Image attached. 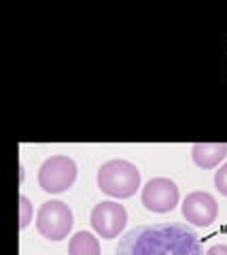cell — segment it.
<instances>
[{
    "mask_svg": "<svg viewBox=\"0 0 227 255\" xmlns=\"http://www.w3.org/2000/svg\"><path fill=\"white\" fill-rule=\"evenodd\" d=\"M117 255H202L200 236L185 223H153L130 230Z\"/></svg>",
    "mask_w": 227,
    "mask_h": 255,
    "instance_id": "cell-1",
    "label": "cell"
},
{
    "mask_svg": "<svg viewBox=\"0 0 227 255\" xmlns=\"http://www.w3.org/2000/svg\"><path fill=\"white\" fill-rule=\"evenodd\" d=\"M98 187L111 198H132L140 187V170L128 159H108L98 170Z\"/></svg>",
    "mask_w": 227,
    "mask_h": 255,
    "instance_id": "cell-2",
    "label": "cell"
},
{
    "mask_svg": "<svg viewBox=\"0 0 227 255\" xmlns=\"http://www.w3.org/2000/svg\"><path fill=\"white\" fill-rule=\"evenodd\" d=\"M76 164L68 155H51L38 168V185L47 194H62L75 185Z\"/></svg>",
    "mask_w": 227,
    "mask_h": 255,
    "instance_id": "cell-3",
    "label": "cell"
},
{
    "mask_svg": "<svg viewBox=\"0 0 227 255\" xmlns=\"http://www.w3.org/2000/svg\"><path fill=\"white\" fill-rule=\"evenodd\" d=\"M73 211L68 209V204L60 200H49L41 204V209L36 213V230L45 236L47 241H64L73 230Z\"/></svg>",
    "mask_w": 227,
    "mask_h": 255,
    "instance_id": "cell-4",
    "label": "cell"
},
{
    "mask_svg": "<svg viewBox=\"0 0 227 255\" xmlns=\"http://www.w3.org/2000/svg\"><path fill=\"white\" fill-rule=\"evenodd\" d=\"M89 223L100 238L113 241L123 232L125 223H128V211L119 202H98L89 215Z\"/></svg>",
    "mask_w": 227,
    "mask_h": 255,
    "instance_id": "cell-5",
    "label": "cell"
},
{
    "mask_svg": "<svg viewBox=\"0 0 227 255\" xmlns=\"http://www.w3.org/2000/svg\"><path fill=\"white\" fill-rule=\"evenodd\" d=\"M178 187L174 181H170L166 177H155L143 187V206L151 213H170L176 209L178 204Z\"/></svg>",
    "mask_w": 227,
    "mask_h": 255,
    "instance_id": "cell-6",
    "label": "cell"
},
{
    "mask_svg": "<svg viewBox=\"0 0 227 255\" xmlns=\"http://www.w3.org/2000/svg\"><path fill=\"white\" fill-rule=\"evenodd\" d=\"M219 204L208 191H193L183 200V217L200 228H208L217 221Z\"/></svg>",
    "mask_w": 227,
    "mask_h": 255,
    "instance_id": "cell-7",
    "label": "cell"
},
{
    "mask_svg": "<svg viewBox=\"0 0 227 255\" xmlns=\"http://www.w3.org/2000/svg\"><path fill=\"white\" fill-rule=\"evenodd\" d=\"M191 157L195 166H200L204 170L217 168L227 157V145L225 142H195L191 147Z\"/></svg>",
    "mask_w": 227,
    "mask_h": 255,
    "instance_id": "cell-8",
    "label": "cell"
},
{
    "mask_svg": "<svg viewBox=\"0 0 227 255\" xmlns=\"http://www.w3.org/2000/svg\"><path fill=\"white\" fill-rule=\"evenodd\" d=\"M68 255H100V243L91 232H76L68 243Z\"/></svg>",
    "mask_w": 227,
    "mask_h": 255,
    "instance_id": "cell-9",
    "label": "cell"
},
{
    "mask_svg": "<svg viewBox=\"0 0 227 255\" xmlns=\"http://www.w3.org/2000/svg\"><path fill=\"white\" fill-rule=\"evenodd\" d=\"M19 228H28L30 226V221H32L34 217V209H32V204H30L28 200V196H19Z\"/></svg>",
    "mask_w": 227,
    "mask_h": 255,
    "instance_id": "cell-10",
    "label": "cell"
},
{
    "mask_svg": "<svg viewBox=\"0 0 227 255\" xmlns=\"http://www.w3.org/2000/svg\"><path fill=\"white\" fill-rule=\"evenodd\" d=\"M215 187L219 194L227 198V164H223L221 168L215 172Z\"/></svg>",
    "mask_w": 227,
    "mask_h": 255,
    "instance_id": "cell-11",
    "label": "cell"
},
{
    "mask_svg": "<svg viewBox=\"0 0 227 255\" xmlns=\"http://www.w3.org/2000/svg\"><path fill=\"white\" fill-rule=\"evenodd\" d=\"M206 255H227V245H215V247H210Z\"/></svg>",
    "mask_w": 227,
    "mask_h": 255,
    "instance_id": "cell-12",
    "label": "cell"
}]
</instances>
